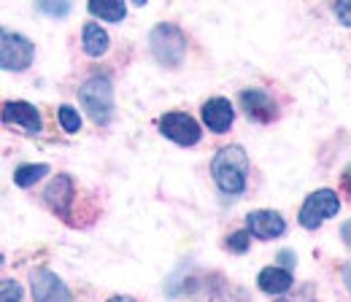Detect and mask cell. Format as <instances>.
<instances>
[{"label": "cell", "mask_w": 351, "mask_h": 302, "mask_svg": "<svg viewBox=\"0 0 351 302\" xmlns=\"http://www.w3.org/2000/svg\"><path fill=\"white\" fill-rule=\"evenodd\" d=\"M211 175L224 194H243L249 178V157L241 146H224L211 160Z\"/></svg>", "instance_id": "cell-1"}, {"label": "cell", "mask_w": 351, "mask_h": 302, "mask_svg": "<svg viewBox=\"0 0 351 302\" xmlns=\"http://www.w3.org/2000/svg\"><path fill=\"white\" fill-rule=\"evenodd\" d=\"M79 103L95 125H108L114 116V84L106 73H97L79 89Z\"/></svg>", "instance_id": "cell-2"}, {"label": "cell", "mask_w": 351, "mask_h": 302, "mask_svg": "<svg viewBox=\"0 0 351 302\" xmlns=\"http://www.w3.org/2000/svg\"><path fill=\"white\" fill-rule=\"evenodd\" d=\"M149 49L160 65L178 68L186 57V36L181 27H176L171 22H162L149 33Z\"/></svg>", "instance_id": "cell-3"}, {"label": "cell", "mask_w": 351, "mask_h": 302, "mask_svg": "<svg viewBox=\"0 0 351 302\" xmlns=\"http://www.w3.org/2000/svg\"><path fill=\"white\" fill-rule=\"evenodd\" d=\"M341 211V200L332 189H316L313 194H308L303 208H300V224L306 229H319L327 218L338 216Z\"/></svg>", "instance_id": "cell-4"}, {"label": "cell", "mask_w": 351, "mask_h": 302, "mask_svg": "<svg viewBox=\"0 0 351 302\" xmlns=\"http://www.w3.org/2000/svg\"><path fill=\"white\" fill-rule=\"evenodd\" d=\"M33 57H36V46L30 38H25L19 33H11V30H3V36H0V65H3V71H25L27 65H33Z\"/></svg>", "instance_id": "cell-5"}, {"label": "cell", "mask_w": 351, "mask_h": 302, "mask_svg": "<svg viewBox=\"0 0 351 302\" xmlns=\"http://www.w3.org/2000/svg\"><path fill=\"white\" fill-rule=\"evenodd\" d=\"M30 292L36 302H73L71 289L62 284V278L46 267L30 273Z\"/></svg>", "instance_id": "cell-6"}, {"label": "cell", "mask_w": 351, "mask_h": 302, "mask_svg": "<svg viewBox=\"0 0 351 302\" xmlns=\"http://www.w3.org/2000/svg\"><path fill=\"white\" fill-rule=\"evenodd\" d=\"M160 132H162L168 140L178 143V146H195V143H200V138H203L200 125H197L189 114H181V111L165 114V116L160 119Z\"/></svg>", "instance_id": "cell-7"}, {"label": "cell", "mask_w": 351, "mask_h": 302, "mask_svg": "<svg viewBox=\"0 0 351 302\" xmlns=\"http://www.w3.org/2000/svg\"><path fill=\"white\" fill-rule=\"evenodd\" d=\"M73 200H76V186H73V178L60 173L51 178V184L44 189V203L51 208V214L62 216L65 221L73 214Z\"/></svg>", "instance_id": "cell-8"}, {"label": "cell", "mask_w": 351, "mask_h": 302, "mask_svg": "<svg viewBox=\"0 0 351 302\" xmlns=\"http://www.w3.org/2000/svg\"><path fill=\"white\" fill-rule=\"evenodd\" d=\"M241 100V108L246 111V116L252 122H260V125H270L276 116H278V108H276V100L263 92V89H243L238 95Z\"/></svg>", "instance_id": "cell-9"}, {"label": "cell", "mask_w": 351, "mask_h": 302, "mask_svg": "<svg viewBox=\"0 0 351 302\" xmlns=\"http://www.w3.org/2000/svg\"><path fill=\"white\" fill-rule=\"evenodd\" d=\"M3 122L5 125H16L30 135H38L41 132V114L33 103H25V100H8L3 105Z\"/></svg>", "instance_id": "cell-10"}, {"label": "cell", "mask_w": 351, "mask_h": 302, "mask_svg": "<svg viewBox=\"0 0 351 302\" xmlns=\"http://www.w3.org/2000/svg\"><path fill=\"white\" fill-rule=\"evenodd\" d=\"M246 229L260 240H273L287 232V221L276 211H252L246 216Z\"/></svg>", "instance_id": "cell-11"}, {"label": "cell", "mask_w": 351, "mask_h": 302, "mask_svg": "<svg viewBox=\"0 0 351 302\" xmlns=\"http://www.w3.org/2000/svg\"><path fill=\"white\" fill-rule=\"evenodd\" d=\"M232 119H235V108L227 97H211L203 103V125L211 132H217V135L227 132Z\"/></svg>", "instance_id": "cell-12"}, {"label": "cell", "mask_w": 351, "mask_h": 302, "mask_svg": "<svg viewBox=\"0 0 351 302\" xmlns=\"http://www.w3.org/2000/svg\"><path fill=\"white\" fill-rule=\"evenodd\" d=\"M257 286L263 289L265 294L270 297H278V294H287L292 289V273L287 267H265L263 273L257 275Z\"/></svg>", "instance_id": "cell-13"}, {"label": "cell", "mask_w": 351, "mask_h": 302, "mask_svg": "<svg viewBox=\"0 0 351 302\" xmlns=\"http://www.w3.org/2000/svg\"><path fill=\"white\" fill-rule=\"evenodd\" d=\"M203 292H206L200 297L203 302H252L243 289H238L227 281H208V284H203Z\"/></svg>", "instance_id": "cell-14"}, {"label": "cell", "mask_w": 351, "mask_h": 302, "mask_svg": "<svg viewBox=\"0 0 351 302\" xmlns=\"http://www.w3.org/2000/svg\"><path fill=\"white\" fill-rule=\"evenodd\" d=\"M108 46H111V38H108V33H106L100 25H95V22L84 25L82 49H84L87 57H103V54L108 51Z\"/></svg>", "instance_id": "cell-15"}, {"label": "cell", "mask_w": 351, "mask_h": 302, "mask_svg": "<svg viewBox=\"0 0 351 302\" xmlns=\"http://www.w3.org/2000/svg\"><path fill=\"white\" fill-rule=\"evenodd\" d=\"M89 14L103 22H122L128 16L125 0H89Z\"/></svg>", "instance_id": "cell-16"}, {"label": "cell", "mask_w": 351, "mask_h": 302, "mask_svg": "<svg viewBox=\"0 0 351 302\" xmlns=\"http://www.w3.org/2000/svg\"><path fill=\"white\" fill-rule=\"evenodd\" d=\"M46 173H49V165L38 162V165H19L14 171V184L22 186V189H30L36 181H41Z\"/></svg>", "instance_id": "cell-17"}, {"label": "cell", "mask_w": 351, "mask_h": 302, "mask_svg": "<svg viewBox=\"0 0 351 302\" xmlns=\"http://www.w3.org/2000/svg\"><path fill=\"white\" fill-rule=\"evenodd\" d=\"M36 8L51 19H65L71 14V0H36Z\"/></svg>", "instance_id": "cell-18"}, {"label": "cell", "mask_w": 351, "mask_h": 302, "mask_svg": "<svg viewBox=\"0 0 351 302\" xmlns=\"http://www.w3.org/2000/svg\"><path fill=\"white\" fill-rule=\"evenodd\" d=\"M60 125L65 132H79L82 129V116H79V111L73 108V105H60Z\"/></svg>", "instance_id": "cell-19"}, {"label": "cell", "mask_w": 351, "mask_h": 302, "mask_svg": "<svg viewBox=\"0 0 351 302\" xmlns=\"http://www.w3.org/2000/svg\"><path fill=\"white\" fill-rule=\"evenodd\" d=\"M249 243H252V232L249 229H241V232H232L227 238V249L232 254H246L249 251Z\"/></svg>", "instance_id": "cell-20"}, {"label": "cell", "mask_w": 351, "mask_h": 302, "mask_svg": "<svg viewBox=\"0 0 351 302\" xmlns=\"http://www.w3.org/2000/svg\"><path fill=\"white\" fill-rule=\"evenodd\" d=\"M0 300L3 302H22V286L11 278H3L0 284Z\"/></svg>", "instance_id": "cell-21"}, {"label": "cell", "mask_w": 351, "mask_h": 302, "mask_svg": "<svg viewBox=\"0 0 351 302\" xmlns=\"http://www.w3.org/2000/svg\"><path fill=\"white\" fill-rule=\"evenodd\" d=\"M332 11H335V16H338L341 25L351 27V0H335Z\"/></svg>", "instance_id": "cell-22"}, {"label": "cell", "mask_w": 351, "mask_h": 302, "mask_svg": "<svg viewBox=\"0 0 351 302\" xmlns=\"http://www.w3.org/2000/svg\"><path fill=\"white\" fill-rule=\"evenodd\" d=\"M341 238H343V243L351 249V218L349 221H343V227H341Z\"/></svg>", "instance_id": "cell-23"}, {"label": "cell", "mask_w": 351, "mask_h": 302, "mask_svg": "<svg viewBox=\"0 0 351 302\" xmlns=\"http://www.w3.org/2000/svg\"><path fill=\"white\" fill-rule=\"evenodd\" d=\"M343 189H346V192H351V165L343 171Z\"/></svg>", "instance_id": "cell-24"}, {"label": "cell", "mask_w": 351, "mask_h": 302, "mask_svg": "<svg viewBox=\"0 0 351 302\" xmlns=\"http://www.w3.org/2000/svg\"><path fill=\"white\" fill-rule=\"evenodd\" d=\"M108 302H135L132 297H111Z\"/></svg>", "instance_id": "cell-25"}, {"label": "cell", "mask_w": 351, "mask_h": 302, "mask_svg": "<svg viewBox=\"0 0 351 302\" xmlns=\"http://www.w3.org/2000/svg\"><path fill=\"white\" fill-rule=\"evenodd\" d=\"M343 281H346V286H349V289H351V267H349V270H346V275H343Z\"/></svg>", "instance_id": "cell-26"}, {"label": "cell", "mask_w": 351, "mask_h": 302, "mask_svg": "<svg viewBox=\"0 0 351 302\" xmlns=\"http://www.w3.org/2000/svg\"><path fill=\"white\" fill-rule=\"evenodd\" d=\"M132 3H135V5H146L149 0H132Z\"/></svg>", "instance_id": "cell-27"}]
</instances>
